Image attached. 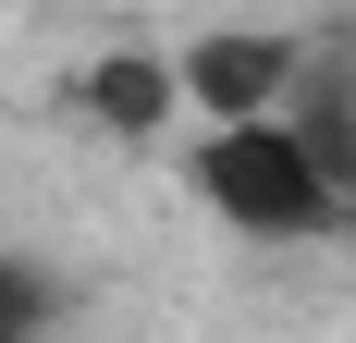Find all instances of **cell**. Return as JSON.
<instances>
[{"label":"cell","mask_w":356,"mask_h":343,"mask_svg":"<svg viewBox=\"0 0 356 343\" xmlns=\"http://www.w3.org/2000/svg\"><path fill=\"white\" fill-rule=\"evenodd\" d=\"M184 196L209 208L234 245H320V233H344V208H356L283 110H258V123H197Z\"/></svg>","instance_id":"6da1fadb"},{"label":"cell","mask_w":356,"mask_h":343,"mask_svg":"<svg viewBox=\"0 0 356 343\" xmlns=\"http://www.w3.org/2000/svg\"><path fill=\"white\" fill-rule=\"evenodd\" d=\"M307 86V49L283 25H197L172 49V99L184 123H258V110H283Z\"/></svg>","instance_id":"7a4b0ae2"},{"label":"cell","mask_w":356,"mask_h":343,"mask_svg":"<svg viewBox=\"0 0 356 343\" xmlns=\"http://www.w3.org/2000/svg\"><path fill=\"white\" fill-rule=\"evenodd\" d=\"M74 110H86V123H111V135H160L184 99H172V62H160V49H111V62L74 74Z\"/></svg>","instance_id":"3957f363"},{"label":"cell","mask_w":356,"mask_h":343,"mask_svg":"<svg viewBox=\"0 0 356 343\" xmlns=\"http://www.w3.org/2000/svg\"><path fill=\"white\" fill-rule=\"evenodd\" d=\"M62 319H74V282L37 245H0V343H62Z\"/></svg>","instance_id":"277c9868"}]
</instances>
